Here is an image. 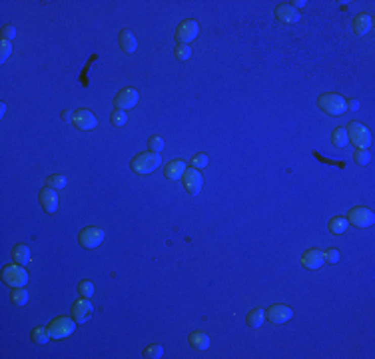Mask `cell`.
<instances>
[{
	"instance_id": "cell-35",
	"label": "cell",
	"mask_w": 375,
	"mask_h": 359,
	"mask_svg": "<svg viewBox=\"0 0 375 359\" xmlns=\"http://www.w3.org/2000/svg\"><path fill=\"white\" fill-rule=\"evenodd\" d=\"M340 252L338 250H327V252H323V260L329 261V263H338L340 261Z\"/></svg>"
},
{
	"instance_id": "cell-11",
	"label": "cell",
	"mask_w": 375,
	"mask_h": 359,
	"mask_svg": "<svg viewBox=\"0 0 375 359\" xmlns=\"http://www.w3.org/2000/svg\"><path fill=\"white\" fill-rule=\"evenodd\" d=\"M184 188L188 194H198L202 190V176H200V170L196 168H186L184 172Z\"/></svg>"
},
{
	"instance_id": "cell-12",
	"label": "cell",
	"mask_w": 375,
	"mask_h": 359,
	"mask_svg": "<svg viewBox=\"0 0 375 359\" xmlns=\"http://www.w3.org/2000/svg\"><path fill=\"white\" fill-rule=\"evenodd\" d=\"M268 320L272 322V324H285V322H289L291 320V315H294V311H291V307H287V305H283V303H275V305H270L268 307Z\"/></svg>"
},
{
	"instance_id": "cell-32",
	"label": "cell",
	"mask_w": 375,
	"mask_h": 359,
	"mask_svg": "<svg viewBox=\"0 0 375 359\" xmlns=\"http://www.w3.org/2000/svg\"><path fill=\"white\" fill-rule=\"evenodd\" d=\"M78 292L82 294V297H92L94 295V284L92 282H80L78 284Z\"/></svg>"
},
{
	"instance_id": "cell-20",
	"label": "cell",
	"mask_w": 375,
	"mask_h": 359,
	"mask_svg": "<svg viewBox=\"0 0 375 359\" xmlns=\"http://www.w3.org/2000/svg\"><path fill=\"white\" fill-rule=\"evenodd\" d=\"M184 172H186V162H182V160L170 162L166 166V170H164L166 178H170V180H180L184 176Z\"/></svg>"
},
{
	"instance_id": "cell-23",
	"label": "cell",
	"mask_w": 375,
	"mask_h": 359,
	"mask_svg": "<svg viewBox=\"0 0 375 359\" xmlns=\"http://www.w3.org/2000/svg\"><path fill=\"white\" fill-rule=\"evenodd\" d=\"M347 224H349V222H347V218H341V216H338V218H331V220H329L327 228H329V231H331V233H338V235H340V233H343V231L347 229Z\"/></svg>"
},
{
	"instance_id": "cell-33",
	"label": "cell",
	"mask_w": 375,
	"mask_h": 359,
	"mask_svg": "<svg viewBox=\"0 0 375 359\" xmlns=\"http://www.w3.org/2000/svg\"><path fill=\"white\" fill-rule=\"evenodd\" d=\"M353 158H355V162L359 164V166H365V164L369 162V152H367V148H357Z\"/></svg>"
},
{
	"instance_id": "cell-31",
	"label": "cell",
	"mask_w": 375,
	"mask_h": 359,
	"mask_svg": "<svg viewBox=\"0 0 375 359\" xmlns=\"http://www.w3.org/2000/svg\"><path fill=\"white\" fill-rule=\"evenodd\" d=\"M148 146H150V152L160 154V152L164 150V138H162V136H152L150 142H148Z\"/></svg>"
},
{
	"instance_id": "cell-1",
	"label": "cell",
	"mask_w": 375,
	"mask_h": 359,
	"mask_svg": "<svg viewBox=\"0 0 375 359\" xmlns=\"http://www.w3.org/2000/svg\"><path fill=\"white\" fill-rule=\"evenodd\" d=\"M317 104L329 116H341L347 110V100L343 98V96H340V94H334V92L321 94L319 100H317Z\"/></svg>"
},
{
	"instance_id": "cell-36",
	"label": "cell",
	"mask_w": 375,
	"mask_h": 359,
	"mask_svg": "<svg viewBox=\"0 0 375 359\" xmlns=\"http://www.w3.org/2000/svg\"><path fill=\"white\" fill-rule=\"evenodd\" d=\"M14 36H16V28L12 24H6L2 28V40H14Z\"/></svg>"
},
{
	"instance_id": "cell-19",
	"label": "cell",
	"mask_w": 375,
	"mask_h": 359,
	"mask_svg": "<svg viewBox=\"0 0 375 359\" xmlns=\"http://www.w3.org/2000/svg\"><path fill=\"white\" fill-rule=\"evenodd\" d=\"M188 343H190L194 349L204 351V349L210 347V337H207V333H204V331H192V333L188 335Z\"/></svg>"
},
{
	"instance_id": "cell-14",
	"label": "cell",
	"mask_w": 375,
	"mask_h": 359,
	"mask_svg": "<svg viewBox=\"0 0 375 359\" xmlns=\"http://www.w3.org/2000/svg\"><path fill=\"white\" fill-rule=\"evenodd\" d=\"M38 197H40V206L44 208V212H48V214H54V212H56V208H58V196H56V190H52V188L46 186V188L40 190Z\"/></svg>"
},
{
	"instance_id": "cell-10",
	"label": "cell",
	"mask_w": 375,
	"mask_h": 359,
	"mask_svg": "<svg viewBox=\"0 0 375 359\" xmlns=\"http://www.w3.org/2000/svg\"><path fill=\"white\" fill-rule=\"evenodd\" d=\"M138 100H140L138 90H134V88H124V90L118 92L114 104H116V110H124V112H126L128 108H134V106H136Z\"/></svg>"
},
{
	"instance_id": "cell-8",
	"label": "cell",
	"mask_w": 375,
	"mask_h": 359,
	"mask_svg": "<svg viewBox=\"0 0 375 359\" xmlns=\"http://www.w3.org/2000/svg\"><path fill=\"white\" fill-rule=\"evenodd\" d=\"M196 36H198V22L196 20L188 18V20H184V22L178 24V28H176V40L180 44H190Z\"/></svg>"
},
{
	"instance_id": "cell-4",
	"label": "cell",
	"mask_w": 375,
	"mask_h": 359,
	"mask_svg": "<svg viewBox=\"0 0 375 359\" xmlns=\"http://www.w3.org/2000/svg\"><path fill=\"white\" fill-rule=\"evenodd\" d=\"M345 130H347V138H349L357 148H369V144H371V134H369V130H367L361 122H351Z\"/></svg>"
},
{
	"instance_id": "cell-21",
	"label": "cell",
	"mask_w": 375,
	"mask_h": 359,
	"mask_svg": "<svg viewBox=\"0 0 375 359\" xmlns=\"http://www.w3.org/2000/svg\"><path fill=\"white\" fill-rule=\"evenodd\" d=\"M264 322H266V311H264V309H260V307L252 309V311L247 313V317H245V324H247L249 327H254V329L262 327V326H264Z\"/></svg>"
},
{
	"instance_id": "cell-18",
	"label": "cell",
	"mask_w": 375,
	"mask_h": 359,
	"mask_svg": "<svg viewBox=\"0 0 375 359\" xmlns=\"http://www.w3.org/2000/svg\"><path fill=\"white\" fill-rule=\"evenodd\" d=\"M371 26H373V20H371L369 14H359L353 20V32L357 34V36H365V34L371 30Z\"/></svg>"
},
{
	"instance_id": "cell-24",
	"label": "cell",
	"mask_w": 375,
	"mask_h": 359,
	"mask_svg": "<svg viewBox=\"0 0 375 359\" xmlns=\"http://www.w3.org/2000/svg\"><path fill=\"white\" fill-rule=\"evenodd\" d=\"M32 341L38 343V345L48 343V341H50V331H48V327H46V329H44V327H36L34 331H32Z\"/></svg>"
},
{
	"instance_id": "cell-39",
	"label": "cell",
	"mask_w": 375,
	"mask_h": 359,
	"mask_svg": "<svg viewBox=\"0 0 375 359\" xmlns=\"http://www.w3.org/2000/svg\"><path fill=\"white\" fill-rule=\"evenodd\" d=\"M306 4H307L306 0H294V2H289V6H291V8H304Z\"/></svg>"
},
{
	"instance_id": "cell-26",
	"label": "cell",
	"mask_w": 375,
	"mask_h": 359,
	"mask_svg": "<svg viewBox=\"0 0 375 359\" xmlns=\"http://www.w3.org/2000/svg\"><path fill=\"white\" fill-rule=\"evenodd\" d=\"M10 301H12L14 305H24V303L28 301V292H26L24 288H16V290L10 294Z\"/></svg>"
},
{
	"instance_id": "cell-29",
	"label": "cell",
	"mask_w": 375,
	"mask_h": 359,
	"mask_svg": "<svg viewBox=\"0 0 375 359\" xmlns=\"http://www.w3.org/2000/svg\"><path fill=\"white\" fill-rule=\"evenodd\" d=\"M110 120H112V124H114V126H118V128H120V126H124V124L128 122V114H126L124 110H114V112H112V116H110Z\"/></svg>"
},
{
	"instance_id": "cell-17",
	"label": "cell",
	"mask_w": 375,
	"mask_h": 359,
	"mask_svg": "<svg viewBox=\"0 0 375 359\" xmlns=\"http://www.w3.org/2000/svg\"><path fill=\"white\" fill-rule=\"evenodd\" d=\"M118 42H120V48H122L126 54H132V52L136 50V46H138L136 36L130 32L128 28L120 30V34H118Z\"/></svg>"
},
{
	"instance_id": "cell-2",
	"label": "cell",
	"mask_w": 375,
	"mask_h": 359,
	"mask_svg": "<svg viewBox=\"0 0 375 359\" xmlns=\"http://www.w3.org/2000/svg\"><path fill=\"white\" fill-rule=\"evenodd\" d=\"M2 280L10 288H24L28 284V273L20 263H8L2 269Z\"/></svg>"
},
{
	"instance_id": "cell-37",
	"label": "cell",
	"mask_w": 375,
	"mask_h": 359,
	"mask_svg": "<svg viewBox=\"0 0 375 359\" xmlns=\"http://www.w3.org/2000/svg\"><path fill=\"white\" fill-rule=\"evenodd\" d=\"M192 164H194L196 170H202V168L207 166V156H205V154H198V156L192 160Z\"/></svg>"
},
{
	"instance_id": "cell-5",
	"label": "cell",
	"mask_w": 375,
	"mask_h": 359,
	"mask_svg": "<svg viewBox=\"0 0 375 359\" xmlns=\"http://www.w3.org/2000/svg\"><path fill=\"white\" fill-rule=\"evenodd\" d=\"M74 329H76V320L72 317H58V320H54L50 326H48V331H50V337L52 339H64V337H68V335H72L74 333Z\"/></svg>"
},
{
	"instance_id": "cell-38",
	"label": "cell",
	"mask_w": 375,
	"mask_h": 359,
	"mask_svg": "<svg viewBox=\"0 0 375 359\" xmlns=\"http://www.w3.org/2000/svg\"><path fill=\"white\" fill-rule=\"evenodd\" d=\"M96 58H98V56L94 54V56H92V58L88 60V64H86V68H84V72H82V76H80V82H82V86H88V78H86V74H88V70H90V66H92V62H94Z\"/></svg>"
},
{
	"instance_id": "cell-28",
	"label": "cell",
	"mask_w": 375,
	"mask_h": 359,
	"mask_svg": "<svg viewBox=\"0 0 375 359\" xmlns=\"http://www.w3.org/2000/svg\"><path fill=\"white\" fill-rule=\"evenodd\" d=\"M164 355V347L160 345V343H152L146 351H144V357H148V359H160Z\"/></svg>"
},
{
	"instance_id": "cell-22",
	"label": "cell",
	"mask_w": 375,
	"mask_h": 359,
	"mask_svg": "<svg viewBox=\"0 0 375 359\" xmlns=\"http://www.w3.org/2000/svg\"><path fill=\"white\" fill-rule=\"evenodd\" d=\"M12 260H14V263H20V265H24V263H28L30 261V250L26 248V246H16L14 250H12Z\"/></svg>"
},
{
	"instance_id": "cell-34",
	"label": "cell",
	"mask_w": 375,
	"mask_h": 359,
	"mask_svg": "<svg viewBox=\"0 0 375 359\" xmlns=\"http://www.w3.org/2000/svg\"><path fill=\"white\" fill-rule=\"evenodd\" d=\"M0 50H2L0 60L4 62V60L10 56V52H12V42H10V40H2V42H0Z\"/></svg>"
},
{
	"instance_id": "cell-27",
	"label": "cell",
	"mask_w": 375,
	"mask_h": 359,
	"mask_svg": "<svg viewBox=\"0 0 375 359\" xmlns=\"http://www.w3.org/2000/svg\"><path fill=\"white\" fill-rule=\"evenodd\" d=\"M174 54H176L178 60L186 62V60H190V56H192V48H190L188 44H178L176 50H174Z\"/></svg>"
},
{
	"instance_id": "cell-3",
	"label": "cell",
	"mask_w": 375,
	"mask_h": 359,
	"mask_svg": "<svg viewBox=\"0 0 375 359\" xmlns=\"http://www.w3.org/2000/svg\"><path fill=\"white\" fill-rule=\"evenodd\" d=\"M160 164H162L160 154H156V152H144V154H140V156H136L132 160V170H134V174L144 176V174L154 172Z\"/></svg>"
},
{
	"instance_id": "cell-13",
	"label": "cell",
	"mask_w": 375,
	"mask_h": 359,
	"mask_svg": "<svg viewBox=\"0 0 375 359\" xmlns=\"http://www.w3.org/2000/svg\"><path fill=\"white\" fill-rule=\"evenodd\" d=\"M92 313H94V307L88 301V297L74 301V305H72V317L76 320V324H84Z\"/></svg>"
},
{
	"instance_id": "cell-15",
	"label": "cell",
	"mask_w": 375,
	"mask_h": 359,
	"mask_svg": "<svg viewBox=\"0 0 375 359\" xmlns=\"http://www.w3.org/2000/svg\"><path fill=\"white\" fill-rule=\"evenodd\" d=\"M302 263H304V267H307V269H319V267L325 263V260H323V252L317 250V248L307 250L306 254L302 256Z\"/></svg>"
},
{
	"instance_id": "cell-16",
	"label": "cell",
	"mask_w": 375,
	"mask_h": 359,
	"mask_svg": "<svg viewBox=\"0 0 375 359\" xmlns=\"http://www.w3.org/2000/svg\"><path fill=\"white\" fill-rule=\"evenodd\" d=\"M275 18L279 22H285V24H294L300 20V12L296 8H291L289 4H279L275 8Z\"/></svg>"
},
{
	"instance_id": "cell-30",
	"label": "cell",
	"mask_w": 375,
	"mask_h": 359,
	"mask_svg": "<svg viewBox=\"0 0 375 359\" xmlns=\"http://www.w3.org/2000/svg\"><path fill=\"white\" fill-rule=\"evenodd\" d=\"M46 186L52 188V190H62V188L66 186V178H64V176H50V178L46 180Z\"/></svg>"
},
{
	"instance_id": "cell-40",
	"label": "cell",
	"mask_w": 375,
	"mask_h": 359,
	"mask_svg": "<svg viewBox=\"0 0 375 359\" xmlns=\"http://www.w3.org/2000/svg\"><path fill=\"white\" fill-rule=\"evenodd\" d=\"M62 118H64L66 122H70V120L74 118V114H72V112H68V110H64V112H62Z\"/></svg>"
},
{
	"instance_id": "cell-6",
	"label": "cell",
	"mask_w": 375,
	"mask_h": 359,
	"mask_svg": "<svg viewBox=\"0 0 375 359\" xmlns=\"http://www.w3.org/2000/svg\"><path fill=\"white\" fill-rule=\"evenodd\" d=\"M102 240H104V231L98 228V226H88V228L82 229L80 235H78V242H80L84 248H88V250L98 248V246L102 244Z\"/></svg>"
},
{
	"instance_id": "cell-9",
	"label": "cell",
	"mask_w": 375,
	"mask_h": 359,
	"mask_svg": "<svg viewBox=\"0 0 375 359\" xmlns=\"http://www.w3.org/2000/svg\"><path fill=\"white\" fill-rule=\"evenodd\" d=\"M72 124L78 130H92V128L98 126V120H96V116L90 110H76L74 118H72Z\"/></svg>"
},
{
	"instance_id": "cell-7",
	"label": "cell",
	"mask_w": 375,
	"mask_h": 359,
	"mask_svg": "<svg viewBox=\"0 0 375 359\" xmlns=\"http://www.w3.org/2000/svg\"><path fill=\"white\" fill-rule=\"evenodd\" d=\"M347 222L351 224V226H355V228H369L371 224H373V214H371V210L369 208H353L351 212H349V216H347Z\"/></svg>"
},
{
	"instance_id": "cell-25",
	"label": "cell",
	"mask_w": 375,
	"mask_h": 359,
	"mask_svg": "<svg viewBox=\"0 0 375 359\" xmlns=\"http://www.w3.org/2000/svg\"><path fill=\"white\" fill-rule=\"evenodd\" d=\"M347 142H349V138H347V130H345V128H338V130L334 132V136H331V144H334L336 148H343V146H347Z\"/></svg>"
}]
</instances>
